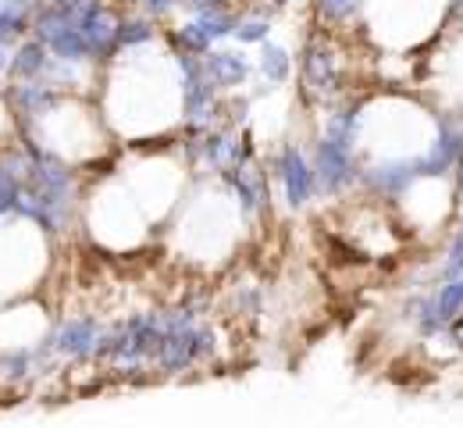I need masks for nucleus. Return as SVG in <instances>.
<instances>
[{
    "label": "nucleus",
    "instance_id": "obj_9",
    "mask_svg": "<svg viewBox=\"0 0 463 428\" xmlns=\"http://www.w3.org/2000/svg\"><path fill=\"white\" fill-rule=\"evenodd\" d=\"M242 47H260V43H268V36H271V18H264V14H239V25H235V33H232Z\"/></svg>",
    "mask_w": 463,
    "mask_h": 428
},
{
    "label": "nucleus",
    "instance_id": "obj_6",
    "mask_svg": "<svg viewBox=\"0 0 463 428\" xmlns=\"http://www.w3.org/2000/svg\"><path fill=\"white\" fill-rule=\"evenodd\" d=\"M154 36H157V25H154V18H146V14L121 18V25H118V47H125V51L146 47Z\"/></svg>",
    "mask_w": 463,
    "mask_h": 428
},
{
    "label": "nucleus",
    "instance_id": "obj_5",
    "mask_svg": "<svg viewBox=\"0 0 463 428\" xmlns=\"http://www.w3.org/2000/svg\"><path fill=\"white\" fill-rule=\"evenodd\" d=\"M367 0H314V18L321 25H349L353 18H360Z\"/></svg>",
    "mask_w": 463,
    "mask_h": 428
},
{
    "label": "nucleus",
    "instance_id": "obj_8",
    "mask_svg": "<svg viewBox=\"0 0 463 428\" xmlns=\"http://www.w3.org/2000/svg\"><path fill=\"white\" fill-rule=\"evenodd\" d=\"M47 62H51V58H47V47H43L40 40H29V43L18 47V54H14V62H11V71L33 79V75H40V71L47 68Z\"/></svg>",
    "mask_w": 463,
    "mask_h": 428
},
{
    "label": "nucleus",
    "instance_id": "obj_12",
    "mask_svg": "<svg viewBox=\"0 0 463 428\" xmlns=\"http://www.w3.org/2000/svg\"><path fill=\"white\" fill-rule=\"evenodd\" d=\"M0 68H4V54H0Z\"/></svg>",
    "mask_w": 463,
    "mask_h": 428
},
{
    "label": "nucleus",
    "instance_id": "obj_1",
    "mask_svg": "<svg viewBox=\"0 0 463 428\" xmlns=\"http://www.w3.org/2000/svg\"><path fill=\"white\" fill-rule=\"evenodd\" d=\"M303 82H307V90H314V93H328V90H335V82H339L335 51L325 43V36H314V40H307V47H303Z\"/></svg>",
    "mask_w": 463,
    "mask_h": 428
},
{
    "label": "nucleus",
    "instance_id": "obj_7",
    "mask_svg": "<svg viewBox=\"0 0 463 428\" xmlns=\"http://www.w3.org/2000/svg\"><path fill=\"white\" fill-rule=\"evenodd\" d=\"M260 75L268 79V82H286L292 71V58L286 47H279V43H260Z\"/></svg>",
    "mask_w": 463,
    "mask_h": 428
},
{
    "label": "nucleus",
    "instance_id": "obj_4",
    "mask_svg": "<svg viewBox=\"0 0 463 428\" xmlns=\"http://www.w3.org/2000/svg\"><path fill=\"white\" fill-rule=\"evenodd\" d=\"M36 7L40 0H0V43L18 40L33 25Z\"/></svg>",
    "mask_w": 463,
    "mask_h": 428
},
{
    "label": "nucleus",
    "instance_id": "obj_3",
    "mask_svg": "<svg viewBox=\"0 0 463 428\" xmlns=\"http://www.w3.org/2000/svg\"><path fill=\"white\" fill-rule=\"evenodd\" d=\"M279 179L286 185V196H289L292 207H303L314 193V168L303 161V154L296 147H286L282 157H279Z\"/></svg>",
    "mask_w": 463,
    "mask_h": 428
},
{
    "label": "nucleus",
    "instance_id": "obj_11",
    "mask_svg": "<svg viewBox=\"0 0 463 428\" xmlns=\"http://www.w3.org/2000/svg\"><path fill=\"white\" fill-rule=\"evenodd\" d=\"M279 4H307V0H279Z\"/></svg>",
    "mask_w": 463,
    "mask_h": 428
},
{
    "label": "nucleus",
    "instance_id": "obj_10",
    "mask_svg": "<svg viewBox=\"0 0 463 428\" xmlns=\"http://www.w3.org/2000/svg\"><path fill=\"white\" fill-rule=\"evenodd\" d=\"M175 7H178L175 0H139V11H143L146 18H154V22L165 18V14H172Z\"/></svg>",
    "mask_w": 463,
    "mask_h": 428
},
{
    "label": "nucleus",
    "instance_id": "obj_2",
    "mask_svg": "<svg viewBox=\"0 0 463 428\" xmlns=\"http://www.w3.org/2000/svg\"><path fill=\"white\" fill-rule=\"evenodd\" d=\"M200 64L214 90H235L250 75V58L242 51H207Z\"/></svg>",
    "mask_w": 463,
    "mask_h": 428
}]
</instances>
